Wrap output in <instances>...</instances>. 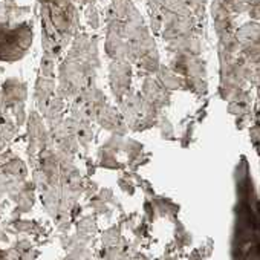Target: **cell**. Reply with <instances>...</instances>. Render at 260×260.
I'll return each mask as SVG.
<instances>
[{
    "label": "cell",
    "instance_id": "cell-2",
    "mask_svg": "<svg viewBox=\"0 0 260 260\" xmlns=\"http://www.w3.org/2000/svg\"><path fill=\"white\" fill-rule=\"evenodd\" d=\"M236 39H237V42L248 45V46L260 43V23L248 22V23L242 25L236 32Z\"/></svg>",
    "mask_w": 260,
    "mask_h": 260
},
{
    "label": "cell",
    "instance_id": "cell-1",
    "mask_svg": "<svg viewBox=\"0 0 260 260\" xmlns=\"http://www.w3.org/2000/svg\"><path fill=\"white\" fill-rule=\"evenodd\" d=\"M34 39L29 22L0 23V61H17L31 48Z\"/></svg>",
    "mask_w": 260,
    "mask_h": 260
},
{
    "label": "cell",
    "instance_id": "cell-3",
    "mask_svg": "<svg viewBox=\"0 0 260 260\" xmlns=\"http://www.w3.org/2000/svg\"><path fill=\"white\" fill-rule=\"evenodd\" d=\"M55 57L49 55V54H43V58L40 61V72H42V77H48V78H52L54 77V63Z\"/></svg>",
    "mask_w": 260,
    "mask_h": 260
}]
</instances>
